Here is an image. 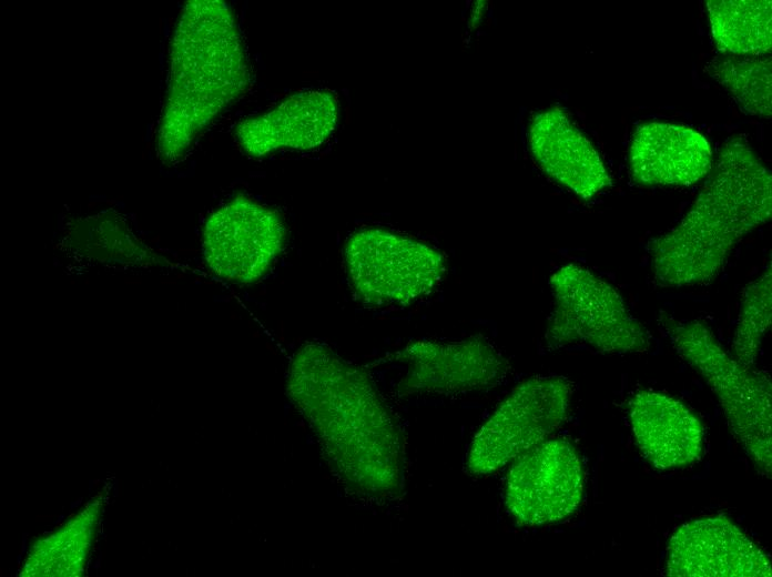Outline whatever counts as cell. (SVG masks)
Here are the masks:
<instances>
[{"mask_svg": "<svg viewBox=\"0 0 772 577\" xmlns=\"http://www.w3.org/2000/svg\"><path fill=\"white\" fill-rule=\"evenodd\" d=\"M287 389L349 487L369 496L399 490V428L362 368L325 346L305 345L290 366Z\"/></svg>", "mask_w": 772, "mask_h": 577, "instance_id": "cell-1", "label": "cell"}, {"mask_svg": "<svg viewBox=\"0 0 772 577\" xmlns=\"http://www.w3.org/2000/svg\"><path fill=\"white\" fill-rule=\"evenodd\" d=\"M772 213V176L749 143L730 139L689 212L648 244L654 282L662 287L708 284L734 246Z\"/></svg>", "mask_w": 772, "mask_h": 577, "instance_id": "cell-2", "label": "cell"}, {"mask_svg": "<svg viewBox=\"0 0 772 577\" xmlns=\"http://www.w3.org/2000/svg\"><path fill=\"white\" fill-rule=\"evenodd\" d=\"M250 83L233 11L221 0L184 4L174 29L166 95L156 132L161 160L182 159L199 133Z\"/></svg>", "mask_w": 772, "mask_h": 577, "instance_id": "cell-3", "label": "cell"}, {"mask_svg": "<svg viewBox=\"0 0 772 577\" xmlns=\"http://www.w3.org/2000/svg\"><path fill=\"white\" fill-rule=\"evenodd\" d=\"M659 324L678 354L707 382L727 422L755 467L771 475V379L766 373L744 366L719 343L699 320H678L661 312Z\"/></svg>", "mask_w": 772, "mask_h": 577, "instance_id": "cell-4", "label": "cell"}, {"mask_svg": "<svg viewBox=\"0 0 772 577\" xmlns=\"http://www.w3.org/2000/svg\"><path fill=\"white\" fill-rule=\"evenodd\" d=\"M553 308L545 341L550 350L583 344L603 353L646 352L647 328L629 312L608 282L577 264L559 267L550 277Z\"/></svg>", "mask_w": 772, "mask_h": 577, "instance_id": "cell-5", "label": "cell"}, {"mask_svg": "<svg viewBox=\"0 0 772 577\" xmlns=\"http://www.w3.org/2000/svg\"><path fill=\"white\" fill-rule=\"evenodd\" d=\"M345 264L357 296L376 306L412 304L431 293L446 273L445 259L436 249L376 227L348 239Z\"/></svg>", "mask_w": 772, "mask_h": 577, "instance_id": "cell-6", "label": "cell"}, {"mask_svg": "<svg viewBox=\"0 0 772 577\" xmlns=\"http://www.w3.org/2000/svg\"><path fill=\"white\" fill-rule=\"evenodd\" d=\"M571 395L572 384L559 376L520 383L475 435L468 470L490 474L541 443L565 421Z\"/></svg>", "mask_w": 772, "mask_h": 577, "instance_id": "cell-7", "label": "cell"}, {"mask_svg": "<svg viewBox=\"0 0 772 577\" xmlns=\"http://www.w3.org/2000/svg\"><path fill=\"white\" fill-rule=\"evenodd\" d=\"M285 226L274 211L237 196L213 212L203 229V254L220 277L250 283L260 279L283 247Z\"/></svg>", "mask_w": 772, "mask_h": 577, "instance_id": "cell-8", "label": "cell"}, {"mask_svg": "<svg viewBox=\"0 0 772 577\" xmlns=\"http://www.w3.org/2000/svg\"><path fill=\"white\" fill-rule=\"evenodd\" d=\"M583 494V472L573 446L566 441H542L515 460L506 482V505L526 526L567 518Z\"/></svg>", "mask_w": 772, "mask_h": 577, "instance_id": "cell-9", "label": "cell"}, {"mask_svg": "<svg viewBox=\"0 0 772 577\" xmlns=\"http://www.w3.org/2000/svg\"><path fill=\"white\" fill-rule=\"evenodd\" d=\"M398 360L408 365L403 386L410 393L457 395L487 389L509 371L504 355L481 336L417 341L398 353Z\"/></svg>", "mask_w": 772, "mask_h": 577, "instance_id": "cell-10", "label": "cell"}, {"mask_svg": "<svg viewBox=\"0 0 772 577\" xmlns=\"http://www.w3.org/2000/svg\"><path fill=\"white\" fill-rule=\"evenodd\" d=\"M667 575L671 577H770L768 556L723 516L683 524L672 535Z\"/></svg>", "mask_w": 772, "mask_h": 577, "instance_id": "cell-11", "label": "cell"}, {"mask_svg": "<svg viewBox=\"0 0 772 577\" xmlns=\"http://www.w3.org/2000/svg\"><path fill=\"white\" fill-rule=\"evenodd\" d=\"M338 115L334 92L305 90L287 97L266 113L243 120L236 128V136L252 156L280 149L308 150L327 140Z\"/></svg>", "mask_w": 772, "mask_h": 577, "instance_id": "cell-12", "label": "cell"}, {"mask_svg": "<svg viewBox=\"0 0 772 577\" xmlns=\"http://www.w3.org/2000/svg\"><path fill=\"white\" fill-rule=\"evenodd\" d=\"M528 141L538 165L580 198L590 199L611 184L599 153L560 108L534 117Z\"/></svg>", "mask_w": 772, "mask_h": 577, "instance_id": "cell-13", "label": "cell"}, {"mask_svg": "<svg viewBox=\"0 0 772 577\" xmlns=\"http://www.w3.org/2000/svg\"><path fill=\"white\" fill-rule=\"evenodd\" d=\"M629 163L642 185H691L712 169V149L700 132L679 124L648 122L631 139Z\"/></svg>", "mask_w": 772, "mask_h": 577, "instance_id": "cell-14", "label": "cell"}, {"mask_svg": "<svg viewBox=\"0 0 772 577\" xmlns=\"http://www.w3.org/2000/svg\"><path fill=\"white\" fill-rule=\"evenodd\" d=\"M629 418L644 457L659 469L691 465L703 451V427L680 401L641 391L629 401Z\"/></svg>", "mask_w": 772, "mask_h": 577, "instance_id": "cell-15", "label": "cell"}, {"mask_svg": "<svg viewBox=\"0 0 772 577\" xmlns=\"http://www.w3.org/2000/svg\"><path fill=\"white\" fill-rule=\"evenodd\" d=\"M769 0H709L708 18L715 44L724 54L761 57L771 50Z\"/></svg>", "mask_w": 772, "mask_h": 577, "instance_id": "cell-16", "label": "cell"}, {"mask_svg": "<svg viewBox=\"0 0 772 577\" xmlns=\"http://www.w3.org/2000/svg\"><path fill=\"white\" fill-rule=\"evenodd\" d=\"M707 72L751 115H771V59L724 54L707 64Z\"/></svg>", "mask_w": 772, "mask_h": 577, "instance_id": "cell-17", "label": "cell"}, {"mask_svg": "<svg viewBox=\"0 0 772 577\" xmlns=\"http://www.w3.org/2000/svg\"><path fill=\"white\" fill-rule=\"evenodd\" d=\"M772 272L766 269L749 283L742 293L739 320L732 341V356L744 366H752L762 338L772 321Z\"/></svg>", "mask_w": 772, "mask_h": 577, "instance_id": "cell-18", "label": "cell"}]
</instances>
